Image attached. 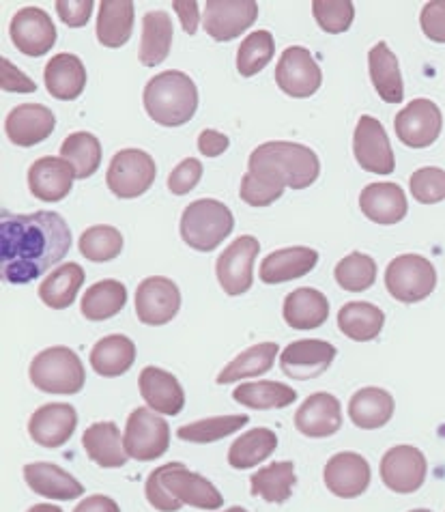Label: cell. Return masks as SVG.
Returning <instances> with one entry per match:
<instances>
[{"mask_svg": "<svg viewBox=\"0 0 445 512\" xmlns=\"http://www.w3.org/2000/svg\"><path fill=\"white\" fill-rule=\"evenodd\" d=\"M71 248L67 222L54 211L0 216V276L9 284H28L65 259Z\"/></svg>", "mask_w": 445, "mask_h": 512, "instance_id": "cell-1", "label": "cell"}, {"mask_svg": "<svg viewBox=\"0 0 445 512\" xmlns=\"http://www.w3.org/2000/svg\"><path fill=\"white\" fill-rule=\"evenodd\" d=\"M147 502L160 512H179L181 506L218 510L222 493L205 476L190 472L183 463H168L153 469L145 482Z\"/></svg>", "mask_w": 445, "mask_h": 512, "instance_id": "cell-2", "label": "cell"}, {"mask_svg": "<svg viewBox=\"0 0 445 512\" xmlns=\"http://www.w3.org/2000/svg\"><path fill=\"white\" fill-rule=\"evenodd\" d=\"M248 173L274 186L304 190L321 175L319 155L299 142L271 140L256 147L248 160Z\"/></svg>", "mask_w": 445, "mask_h": 512, "instance_id": "cell-3", "label": "cell"}, {"mask_svg": "<svg viewBox=\"0 0 445 512\" xmlns=\"http://www.w3.org/2000/svg\"><path fill=\"white\" fill-rule=\"evenodd\" d=\"M142 102H145L147 115L155 123L179 127L196 115L198 89L188 74L170 69L147 82Z\"/></svg>", "mask_w": 445, "mask_h": 512, "instance_id": "cell-4", "label": "cell"}, {"mask_svg": "<svg viewBox=\"0 0 445 512\" xmlns=\"http://www.w3.org/2000/svg\"><path fill=\"white\" fill-rule=\"evenodd\" d=\"M233 229V211L215 198H198L181 216V239L198 252H213Z\"/></svg>", "mask_w": 445, "mask_h": 512, "instance_id": "cell-5", "label": "cell"}, {"mask_svg": "<svg viewBox=\"0 0 445 512\" xmlns=\"http://www.w3.org/2000/svg\"><path fill=\"white\" fill-rule=\"evenodd\" d=\"M33 386L43 394H78L84 388L86 373L76 351L56 345L37 353L28 368Z\"/></svg>", "mask_w": 445, "mask_h": 512, "instance_id": "cell-6", "label": "cell"}, {"mask_svg": "<svg viewBox=\"0 0 445 512\" xmlns=\"http://www.w3.org/2000/svg\"><path fill=\"white\" fill-rule=\"evenodd\" d=\"M385 287L396 302L418 304L435 291V265L420 254H400L385 269Z\"/></svg>", "mask_w": 445, "mask_h": 512, "instance_id": "cell-7", "label": "cell"}, {"mask_svg": "<svg viewBox=\"0 0 445 512\" xmlns=\"http://www.w3.org/2000/svg\"><path fill=\"white\" fill-rule=\"evenodd\" d=\"M123 444L132 459L155 461L164 457L170 446V426L153 409L138 407L127 418Z\"/></svg>", "mask_w": 445, "mask_h": 512, "instance_id": "cell-8", "label": "cell"}, {"mask_svg": "<svg viewBox=\"0 0 445 512\" xmlns=\"http://www.w3.org/2000/svg\"><path fill=\"white\" fill-rule=\"evenodd\" d=\"M155 175L157 168L147 151L123 149L112 158L106 173V183L114 196L129 201V198L145 194L153 186Z\"/></svg>", "mask_w": 445, "mask_h": 512, "instance_id": "cell-9", "label": "cell"}, {"mask_svg": "<svg viewBox=\"0 0 445 512\" xmlns=\"http://www.w3.org/2000/svg\"><path fill=\"white\" fill-rule=\"evenodd\" d=\"M261 252V244L252 235L237 237L228 246L218 263H215V276H218L220 287L226 295H243L252 289L254 284V261L256 254Z\"/></svg>", "mask_w": 445, "mask_h": 512, "instance_id": "cell-10", "label": "cell"}, {"mask_svg": "<svg viewBox=\"0 0 445 512\" xmlns=\"http://www.w3.org/2000/svg\"><path fill=\"white\" fill-rule=\"evenodd\" d=\"M396 136L411 149H426L435 145L443 130L441 108L430 99H413L396 115Z\"/></svg>", "mask_w": 445, "mask_h": 512, "instance_id": "cell-11", "label": "cell"}, {"mask_svg": "<svg viewBox=\"0 0 445 512\" xmlns=\"http://www.w3.org/2000/svg\"><path fill=\"white\" fill-rule=\"evenodd\" d=\"M379 472L387 489L398 495H409L424 487L428 461L424 457V452L418 448L394 446L383 454Z\"/></svg>", "mask_w": 445, "mask_h": 512, "instance_id": "cell-12", "label": "cell"}, {"mask_svg": "<svg viewBox=\"0 0 445 512\" xmlns=\"http://www.w3.org/2000/svg\"><path fill=\"white\" fill-rule=\"evenodd\" d=\"M353 153L355 160L366 173L392 175L396 168V158L387 138L385 127L379 119L364 115L355 127L353 134Z\"/></svg>", "mask_w": 445, "mask_h": 512, "instance_id": "cell-13", "label": "cell"}, {"mask_svg": "<svg viewBox=\"0 0 445 512\" xmlns=\"http://www.w3.org/2000/svg\"><path fill=\"white\" fill-rule=\"evenodd\" d=\"M136 317L145 325H166L177 317L181 308V291L166 276L145 278L136 289Z\"/></svg>", "mask_w": 445, "mask_h": 512, "instance_id": "cell-14", "label": "cell"}, {"mask_svg": "<svg viewBox=\"0 0 445 512\" xmlns=\"http://www.w3.org/2000/svg\"><path fill=\"white\" fill-rule=\"evenodd\" d=\"M276 82L282 93L295 99H306L321 89L323 74L314 56L301 46L284 50L276 67Z\"/></svg>", "mask_w": 445, "mask_h": 512, "instance_id": "cell-15", "label": "cell"}, {"mask_svg": "<svg viewBox=\"0 0 445 512\" xmlns=\"http://www.w3.org/2000/svg\"><path fill=\"white\" fill-rule=\"evenodd\" d=\"M258 18L254 0H209L205 5V31L215 41H233Z\"/></svg>", "mask_w": 445, "mask_h": 512, "instance_id": "cell-16", "label": "cell"}, {"mask_svg": "<svg viewBox=\"0 0 445 512\" xmlns=\"http://www.w3.org/2000/svg\"><path fill=\"white\" fill-rule=\"evenodd\" d=\"M336 347L321 338L295 340L280 353V368L286 377L308 381L323 375L336 358Z\"/></svg>", "mask_w": 445, "mask_h": 512, "instance_id": "cell-17", "label": "cell"}, {"mask_svg": "<svg viewBox=\"0 0 445 512\" xmlns=\"http://www.w3.org/2000/svg\"><path fill=\"white\" fill-rule=\"evenodd\" d=\"M370 465L357 452H338L325 463L323 480L325 487L342 500L360 497L370 487Z\"/></svg>", "mask_w": 445, "mask_h": 512, "instance_id": "cell-18", "label": "cell"}, {"mask_svg": "<svg viewBox=\"0 0 445 512\" xmlns=\"http://www.w3.org/2000/svg\"><path fill=\"white\" fill-rule=\"evenodd\" d=\"M11 41L26 56L48 54L56 41V28L50 16L39 7H24L11 20Z\"/></svg>", "mask_w": 445, "mask_h": 512, "instance_id": "cell-19", "label": "cell"}, {"mask_svg": "<svg viewBox=\"0 0 445 512\" xmlns=\"http://www.w3.org/2000/svg\"><path fill=\"white\" fill-rule=\"evenodd\" d=\"M78 426L76 409L67 403L41 405L28 420V435L41 448H61Z\"/></svg>", "mask_w": 445, "mask_h": 512, "instance_id": "cell-20", "label": "cell"}, {"mask_svg": "<svg viewBox=\"0 0 445 512\" xmlns=\"http://www.w3.org/2000/svg\"><path fill=\"white\" fill-rule=\"evenodd\" d=\"M295 426L310 439L332 437L342 429V407L334 394L317 392L308 396L295 414Z\"/></svg>", "mask_w": 445, "mask_h": 512, "instance_id": "cell-21", "label": "cell"}, {"mask_svg": "<svg viewBox=\"0 0 445 512\" xmlns=\"http://www.w3.org/2000/svg\"><path fill=\"white\" fill-rule=\"evenodd\" d=\"M76 173L63 158H39L28 168V188L41 203H59L74 188Z\"/></svg>", "mask_w": 445, "mask_h": 512, "instance_id": "cell-22", "label": "cell"}, {"mask_svg": "<svg viewBox=\"0 0 445 512\" xmlns=\"http://www.w3.org/2000/svg\"><path fill=\"white\" fill-rule=\"evenodd\" d=\"M56 125L54 112L43 104H22L5 119V134L18 147H35L46 140Z\"/></svg>", "mask_w": 445, "mask_h": 512, "instance_id": "cell-23", "label": "cell"}, {"mask_svg": "<svg viewBox=\"0 0 445 512\" xmlns=\"http://www.w3.org/2000/svg\"><path fill=\"white\" fill-rule=\"evenodd\" d=\"M140 396L145 398L149 409L162 416H179L185 407V392L175 375L164 368L147 366L138 377Z\"/></svg>", "mask_w": 445, "mask_h": 512, "instance_id": "cell-24", "label": "cell"}, {"mask_svg": "<svg viewBox=\"0 0 445 512\" xmlns=\"http://www.w3.org/2000/svg\"><path fill=\"white\" fill-rule=\"evenodd\" d=\"M360 207L370 222L381 226L398 224L409 211L407 194L396 183H370L360 194Z\"/></svg>", "mask_w": 445, "mask_h": 512, "instance_id": "cell-25", "label": "cell"}, {"mask_svg": "<svg viewBox=\"0 0 445 512\" xmlns=\"http://www.w3.org/2000/svg\"><path fill=\"white\" fill-rule=\"evenodd\" d=\"M319 263V252L306 248V246H293L282 248L265 256L258 276L265 284H282L291 282L301 276L310 274Z\"/></svg>", "mask_w": 445, "mask_h": 512, "instance_id": "cell-26", "label": "cell"}, {"mask_svg": "<svg viewBox=\"0 0 445 512\" xmlns=\"http://www.w3.org/2000/svg\"><path fill=\"white\" fill-rule=\"evenodd\" d=\"M24 480L35 495L56 502H71L84 493L80 482L54 463H31L24 467Z\"/></svg>", "mask_w": 445, "mask_h": 512, "instance_id": "cell-27", "label": "cell"}, {"mask_svg": "<svg viewBox=\"0 0 445 512\" xmlns=\"http://www.w3.org/2000/svg\"><path fill=\"white\" fill-rule=\"evenodd\" d=\"M43 82L54 99L61 102H74L86 87V69L76 54L61 52L50 59L43 69Z\"/></svg>", "mask_w": 445, "mask_h": 512, "instance_id": "cell-28", "label": "cell"}, {"mask_svg": "<svg viewBox=\"0 0 445 512\" xmlns=\"http://www.w3.org/2000/svg\"><path fill=\"white\" fill-rule=\"evenodd\" d=\"M84 452L99 467L117 469L127 463V450L119 426L114 422H95L82 435Z\"/></svg>", "mask_w": 445, "mask_h": 512, "instance_id": "cell-29", "label": "cell"}, {"mask_svg": "<svg viewBox=\"0 0 445 512\" xmlns=\"http://www.w3.org/2000/svg\"><path fill=\"white\" fill-rule=\"evenodd\" d=\"M282 315L293 330H317L329 317V302L321 291L299 287L286 295Z\"/></svg>", "mask_w": 445, "mask_h": 512, "instance_id": "cell-30", "label": "cell"}, {"mask_svg": "<svg viewBox=\"0 0 445 512\" xmlns=\"http://www.w3.org/2000/svg\"><path fill=\"white\" fill-rule=\"evenodd\" d=\"M370 80L375 84V91L385 104H400L405 99L403 74H400L396 54L387 48L385 41L370 50L368 54Z\"/></svg>", "mask_w": 445, "mask_h": 512, "instance_id": "cell-31", "label": "cell"}, {"mask_svg": "<svg viewBox=\"0 0 445 512\" xmlns=\"http://www.w3.org/2000/svg\"><path fill=\"white\" fill-rule=\"evenodd\" d=\"M134 31L132 0H104L97 13V41L104 48H123Z\"/></svg>", "mask_w": 445, "mask_h": 512, "instance_id": "cell-32", "label": "cell"}, {"mask_svg": "<svg viewBox=\"0 0 445 512\" xmlns=\"http://www.w3.org/2000/svg\"><path fill=\"white\" fill-rule=\"evenodd\" d=\"M394 396L383 388H362L349 401V416L355 426L375 431L394 418Z\"/></svg>", "mask_w": 445, "mask_h": 512, "instance_id": "cell-33", "label": "cell"}, {"mask_svg": "<svg viewBox=\"0 0 445 512\" xmlns=\"http://www.w3.org/2000/svg\"><path fill=\"white\" fill-rule=\"evenodd\" d=\"M136 362V345L123 334H110L91 349V366L102 377H121Z\"/></svg>", "mask_w": 445, "mask_h": 512, "instance_id": "cell-34", "label": "cell"}, {"mask_svg": "<svg viewBox=\"0 0 445 512\" xmlns=\"http://www.w3.org/2000/svg\"><path fill=\"white\" fill-rule=\"evenodd\" d=\"M172 46V22L166 11H149L142 18V39L138 61L145 67L162 65Z\"/></svg>", "mask_w": 445, "mask_h": 512, "instance_id": "cell-35", "label": "cell"}, {"mask_svg": "<svg viewBox=\"0 0 445 512\" xmlns=\"http://www.w3.org/2000/svg\"><path fill=\"white\" fill-rule=\"evenodd\" d=\"M385 325L383 310L370 302H349L338 312V330L355 340V343H370L375 340Z\"/></svg>", "mask_w": 445, "mask_h": 512, "instance_id": "cell-36", "label": "cell"}, {"mask_svg": "<svg viewBox=\"0 0 445 512\" xmlns=\"http://www.w3.org/2000/svg\"><path fill=\"white\" fill-rule=\"evenodd\" d=\"M86 280L84 269L78 263H65L56 267L50 276L41 282L39 300L52 310H65L76 302V295Z\"/></svg>", "mask_w": 445, "mask_h": 512, "instance_id": "cell-37", "label": "cell"}, {"mask_svg": "<svg viewBox=\"0 0 445 512\" xmlns=\"http://www.w3.org/2000/svg\"><path fill=\"white\" fill-rule=\"evenodd\" d=\"M127 304V289L119 280H99L84 291L82 317L89 321H108L117 317Z\"/></svg>", "mask_w": 445, "mask_h": 512, "instance_id": "cell-38", "label": "cell"}, {"mask_svg": "<svg viewBox=\"0 0 445 512\" xmlns=\"http://www.w3.org/2000/svg\"><path fill=\"white\" fill-rule=\"evenodd\" d=\"M278 353L280 347L276 343H258L246 351H241L233 362H228L215 381L220 386H228V383H237L239 379L261 377L274 368Z\"/></svg>", "mask_w": 445, "mask_h": 512, "instance_id": "cell-39", "label": "cell"}, {"mask_svg": "<svg viewBox=\"0 0 445 512\" xmlns=\"http://www.w3.org/2000/svg\"><path fill=\"white\" fill-rule=\"evenodd\" d=\"M295 482L293 461L269 463L250 478V491L269 504H284L293 495Z\"/></svg>", "mask_w": 445, "mask_h": 512, "instance_id": "cell-40", "label": "cell"}, {"mask_svg": "<svg viewBox=\"0 0 445 512\" xmlns=\"http://www.w3.org/2000/svg\"><path fill=\"white\" fill-rule=\"evenodd\" d=\"M278 448V435L271 429H252L239 435L228 448V463L235 469H252L267 461Z\"/></svg>", "mask_w": 445, "mask_h": 512, "instance_id": "cell-41", "label": "cell"}, {"mask_svg": "<svg viewBox=\"0 0 445 512\" xmlns=\"http://www.w3.org/2000/svg\"><path fill=\"white\" fill-rule=\"evenodd\" d=\"M233 398L248 409H284L297 401V392L280 381L241 383Z\"/></svg>", "mask_w": 445, "mask_h": 512, "instance_id": "cell-42", "label": "cell"}, {"mask_svg": "<svg viewBox=\"0 0 445 512\" xmlns=\"http://www.w3.org/2000/svg\"><path fill=\"white\" fill-rule=\"evenodd\" d=\"M102 142L89 132L69 134L61 145V158L74 168L76 179L93 177L102 166Z\"/></svg>", "mask_w": 445, "mask_h": 512, "instance_id": "cell-43", "label": "cell"}, {"mask_svg": "<svg viewBox=\"0 0 445 512\" xmlns=\"http://www.w3.org/2000/svg\"><path fill=\"white\" fill-rule=\"evenodd\" d=\"M250 422L246 414L239 416H215V418H205L192 424H185L177 431V437L183 439L188 444H213L220 442V439L239 433Z\"/></svg>", "mask_w": 445, "mask_h": 512, "instance_id": "cell-44", "label": "cell"}, {"mask_svg": "<svg viewBox=\"0 0 445 512\" xmlns=\"http://www.w3.org/2000/svg\"><path fill=\"white\" fill-rule=\"evenodd\" d=\"M80 254L93 263H106L117 259L123 250V235L110 224H97L86 229L78 241Z\"/></svg>", "mask_w": 445, "mask_h": 512, "instance_id": "cell-45", "label": "cell"}, {"mask_svg": "<svg viewBox=\"0 0 445 512\" xmlns=\"http://www.w3.org/2000/svg\"><path fill=\"white\" fill-rule=\"evenodd\" d=\"M276 54V41L269 31H252L241 41L237 52V69L243 78H252L263 71Z\"/></svg>", "mask_w": 445, "mask_h": 512, "instance_id": "cell-46", "label": "cell"}, {"mask_svg": "<svg viewBox=\"0 0 445 512\" xmlns=\"http://www.w3.org/2000/svg\"><path fill=\"white\" fill-rule=\"evenodd\" d=\"M334 276L344 291L364 293L377 282V263L368 254L353 252L336 265Z\"/></svg>", "mask_w": 445, "mask_h": 512, "instance_id": "cell-47", "label": "cell"}, {"mask_svg": "<svg viewBox=\"0 0 445 512\" xmlns=\"http://www.w3.org/2000/svg\"><path fill=\"white\" fill-rule=\"evenodd\" d=\"M314 20L323 28L325 33H347L353 18H355V7L351 0H314L312 3Z\"/></svg>", "mask_w": 445, "mask_h": 512, "instance_id": "cell-48", "label": "cell"}, {"mask_svg": "<svg viewBox=\"0 0 445 512\" xmlns=\"http://www.w3.org/2000/svg\"><path fill=\"white\" fill-rule=\"evenodd\" d=\"M411 196L422 205H437L445 201V170L437 166L418 168L409 181Z\"/></svg>", "mask_w": 445, "mask_h": 512, "instance_id": "cell-49", "label": "cell"}, {"mask_svg": "<svg viewBox=\"0 0 445 512\" xmlns=\"http://www.w3.org/2000/svg\"><path fill=\"white\" fill-rule=\"evenodd\" d=\"M286 188L274 186L261 177H256L252 173H246L241 179V201L250 205V207H269L271 203H276L278 198L284 194Z\"/></svg>", "mask_w": 445, "mask_h": 512, "instance_id": "cell-50", "label": "cell"}, {"mask_svg": "<svg viewBox=\"0 0 445 512\" xmlns=\"http://www.w3.org/2000/svg\"><path fill=\"white\" fill-rule=\"evenodd\" d=\"M200 179H203V164L196 158H188L179 162L170 173L168 190L175 196H185L198 186Z\"/></svg>", "mask_w": 445, "mask_h": 512, "instance_id": "cell-51", "label": "cell"}, {"mask_svg": "<svg viewBox=\"0 0 445 512\" xmlns=\"http://www.w3.org/2000/svg\"><path fill=\"white\" fill-rule=\"evenodd\" d=\"M420 26L430 41L445 44V0H430L422 7Z\"/></svg>", "mask_w": 445, "mask_h": 512, "instance_id": "cell-52", "label": "cell"}, {"mask_svg": "<svg viewBox=\"0 0 445 512\" xmlns=\"http://www.w3.org/2000/svg\"><path fill=\"white\" fill-rule=\"evenodd\" d=\"M0 87L7 93H35L37 84L13 65L9 59H0Z\"/></svg>", "mask_w": 445, "mask_h": 512, "instance_id": "cell-53", "label": "cell"}, {"mask_svg": "<svg viewBox=\"0 0 445 512\" xmlns=\"http://www.w3.org/2000/svg\"><path fill=\"white\" fill-rule=\"evenodd\" d=\"M56 13H59L61 22L71 28H82L91 20L93 13V0H59L56 3Z\"/></svg>", "mask_w": 445, "mask_h": 512, "instance_id": "cell-54", "label": "cell"}, {"mask_svg": "<svg viewBox=\"0 0 445 512\" xmlns=\"http://www.w3.org/2000/svg\"><path fill=\"white\" fill-rule=\"evenodd\" d=\"M228 145H231V140L218 130H203L198 136V151L203 153L205 158H218V155H222L228 149Z\"/></svg>", "mask_w": 445, "mask_h": 512, "instance_id": "cell-55", "label": "cell"}, {"mask_svg": "<svg viewBox=\"0 0 445 512\" xmlns=\"http://www.w3.org/2000/svg\"><path fill=\"white\" fill-rule=\"evenodd\" d=\"M172 7H175L177 16L183 24V31L188 35H194L196 28H198V22H200L196 0H177V3H172Z\"/></svg>", "mask_w": 445, "mask_h": 512, "instance_id": "cell-56", "label": "cell"}, {"mask_svg": "<svg viewBox=\"0 0 445 512\" xmlns=\"http://www.w3.org/2000/svg\"><path fill=\"white\" fill-rule=\"evenodd\" d=\"M71 512H121V508L108 495H89Z\"/></svg>", "mask_w": 445, "mask_h": 512, "instance_id": "cell-57", "label": "cell"}, {"mask_svg": "<svg viewBox=\"0 0 445 512\" xmlns=\"http://www.w3.org/2000/svg\"><path fill=\"white\" fill-rule=\"evenodd\" d=\"M26 512H63V510L59 506H54V504H35V506L28 508Z\"/></svg>", "mask_w": 445, "mask_h": 512, "instance_id": "cell-58", "label": "cell"}, {"mask_svg": "<svg viewBox=\"0 0 445 512\" xmlns=\"http://www.w3.org/2000/svg\"><path fill=\"white\" fill-rule=\"evenodd\" d=\"M224 512H248V510L241 508V506H233V508H228V510H224Z\"/></svg>", "mask_w": 445, "mask_h": 512, "instance_id": "cell-59", "label": "cell"}, {"mask_svg": "<svg viewBox=\"0 0 445 512\" xmlns=\"http://www.w3.org/2000/svg\"><path fill=\"white\" fill-rule=\"evenodd\" d=\"M411 512H430V510H426V508H415V510H411Z\"/></svg>", "mask_w": 445, "mask_h": 512, "instance_id": "cell-60", "label": "cell"}]
</instances>
